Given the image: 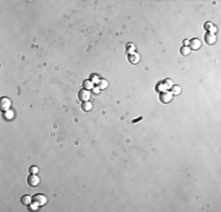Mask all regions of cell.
Segmentation results:
<instances>
[{
	"mask_svg": "<svg viewBox=\"0 0 221 212\" xmlns=\"http://www.w3.org/2000/svg\"><path fill=\"white\" fill-rule=\"evenodd\" d=\"M31 210H32V211H35V210H38V204H36V203L32 204V205H31Z\"/></svg>",
	"mask_w": 221,
	"mask_h": 212,
	"instance_id": "obj_21",
	"label": "cell"
},
{
	"mask_svg": "<svg viewBox=\"0 0 221 212\" xmlns=\"http://www.w3.org/2000/svg\"><path fill=\"white\" fill-rule=\"evenodd\" d=\"M205 41H206L207 44H209V45H212V44H214L215 41H217V37H215V34H213V33L207 32L206 34H205Z\"/></svg>",
	"mask_w": 221,
	"mask_h": 212,
	"instance_id": "obj_5",
	"label": "cell"
},
{
	"mask_svg": "<svg viewBox=\"0 0 221 212\" xmlns=\"http://www.w3.org/2000/svg\"><path fill=\"white\" fill-rule=\"evenodd\" d=\"M27 183H28V185L30 186H38L39 185V183H40V179H39V177L36 176V174H33V173H31L30 176L27 177Z\"/></svg>",
	"mask_w": 221,
	"mask_h": 212,
	"instance_id": "obj_1",
	"label": "cell"
},
{
	"mask_svg": "<svg viewBox=\"0 0 221 212\" xmlns=\"http://www.w3.org/2000/svg\"><path fill=\"white\" fill-rule=\"evenodd\" d=\"M33 203H36L38 205H45L47 203V197L44 195H35L33 196Z\"/></svg>",
	"mask_w": 221,
	"mask_h": 212,
	"instance_id": "obj_3",
	"label": "cell"
},
{
	"mask_svg": "<svg viewBox=\"0 0 221 212\" xmlns=\"http://www.w3.org/2000/svg\"><path fill=\"white\" fill-rule=\"evenodd\" d=\"M141 119H142V117H139L138 119H134V120H133V123H136V121H140Z\"/></svg>",
	"mask_w": 221,
	"mask_h": 212,
	"instance_id": "obj_24",
	"label": "cell"
},
{
	"mask_svg": "<svg viewBox=\"0 0 221 212\" xmlns=\"http://www.w3.org/2000/svg\"><path fill=\"white\" fill-rule=\"evenodd\" d=\"M93 92L95 93V94H96V93H99V92H100V88H99V87H95V88L93 87Z\"/></svg>",
	"mask_w": 221,
	"mask_h": 212,
	"instance_id": "obj_22",
	"label": "cell"
},
{
	"mask_svg": "<svg viewBox=\"0 0 221 212\" xmlns=\"http://www.w3.org/2000/svg\"><path fill=\"white\" fill-rule=\"evenodd\" d=\"M38 171H39V170H38V167H36V166H34V165H33V166H31V167H30V172H31V173L36 174V173H38Z\"/></svg>",
	"mask_w": 221,
	"mask_h": 212,
	"instance_id": "obj_20",
	"label": "cell"
},
{
	"mask_svg": "<svg viewBox=\"0 0 221 212\" xmlns=\"http://www.w3.org/2000/svg\"><path fill=\"white\" fill-rule=\"evenodd\" d=\"M200 47H201V41L199 40V39H193V40H191V43H189V48L192 49H199Z\"/></svg>",
	"mask_w": 221,
	"mask_h": 212,
	"instance_id": "obj_7",
	"label": "cell"
},
{
	"mask_svg": "<svg viewBox=\"0 0 221 212\" xmlns=\"http://www.w3.org/2000/svg\"><path fill=\"white\" fill-rule=\"evenodd\" d=\"M89 98H91V92H89L88 90L82 88V90L79 91V99H80L81 101H88Z\"/></svg>",
	"mask_w": 221,
	"mask_h": 212,
	"instance_id": "obj_4",
	"label": "cell"
},
{
	"mask_svg": "<svg viewBox=\"0 0 221 212\" xmlns=\"http://www.w3.org/2000/svg\"><path fill=\"white\" fill-rule=\"evenodd\" d=\"M4 118L6 120H12L14 118V112L11 111V110H7V111L4 112Z\"/></svg>",
	"mask_w": 221,
	"mask_h": 212,
	"instance_id": "obj_10",
	"label": "cell"
},
{
	"mask_svg": "<svg viewBox=\"0 0 221 212\" xmlns=\"http://www.w3.org/2000/svg\"><path fill=\"white\" fill-rule=\"evenodd\" d=\"M189 45V41L188 40H183V46H188Z\"/></svg>",
	"mask_w": 221,
	"mask_h": 212,
	"instance_id": "obj_23",
	"label": "cell"
},
{
	"mask_svg": "<svg viewBox=\"0 0 221 212\" xmlns=\"http://www.w3.org/2000/svg\"><path fill=\"white\" fill-rule=\"evenodd\" d=\"M128 59H130V61L132 62V64H138V62L140 61V56L134 52L132 54H128Z\"/></svg>",
	"mask_w": 221,
	"mask_h": 212,
	"instance_id": "obj_8",
	"label": "cell"
},
{
	"mask_svg": "<svg viewBox=\"0 0 221 212\" xmlns=\"http://www.w3.org/2000/svg\"><path fill=\"white\" fill-rule=\"evenodd\" d=\"M164 83L166 84V86H167L168 88H172L173 86H174V85H173V82L171 79H166V80H164Z\"/></svg>",
	"mask_w": 221,
	"mask_h": 212,
	"instance_id": "obj_19",
	"label": "cell"
},
{
	"mask_svg": "<svg viewBox=\"0 0 221 212\" xmlns=\"http://www.w3.org/2000/svg\"><path fill=\"white\" fill-rule=\"evenodd\" d=\"M134 49H135V47H134L133 44H127V53L128 54L134 53Z\"/></svg>",
	"mask_w": 221,
	"mask_h": 212,
	"instance_id": "obj_17",
	"label": "cell"
},
{
	"mask_svg": "<svg viewBox=\"0 0 221 212\" xmlns=\"http://www.w3.org/2000/svg\"><path fill=\"white\" fill-rule=\"evenodd\" d=\"M82 87L85 88V90H93V87H94V83L92 82L91 79H86V80H84V83H82Z\"/></svg>",
	"mask_w": 221,
	"mask_h": 212,
	"instance_id": "obj_9",
	"label": "cell"
},
{
	"mask_svg": "<svg viewBox=\"0 0 221 212\" xmlns=\"http://www.w3.org/2000/svg\"><path fill=\"white\" fill-rule=\"evenodd\" d=\"M181 54H182V56H188L189 54V52H191V48H189L188 46H183L182 48H181Z\"/></svg>",
	"mask_w": 221,
	"mask_h": 212,
	"instance_id": "obj_16",
	"label": "cell"
},
{
	"mask_svg": "<svg viewBox=\"0 0 221 212\" xmlns=\"http://www.w3.org/2000/svg\"><path fill=\"white\" fill-rule=\"evenodd\" d=\"M172 99H173V94L171 92H168V91H165V92L160 93V100L164 104H167V103H169V101H172Z\"/></svg>",
	"mask_w": 221,
	"mask_h": 212,
	"instance_id": "obj_2",
	"label": "cell"
},
{
	"mask_svg": "<svg viewBox=\"0 0 221 212\" xmlns=\"http://www.w3.org/2000/svg\"><path fill=\"white\" fill-rule=\"evenodd\" d=\"M82 110L86 112L91 111L92 110V104L89 103V101H82Z\"/></svg>",
	"mask_w": 221,
	"mask_h": 212,
	"instance_id": "obj_14",
	"label": "cell"
},
{
	"mask_svg": "<svg viewBox=\"0 0 221 212\" xmlns=\"http://www.w3.org/2000/svg\"><path fill=\"white\" fill-rule=\"evenodd\" d=\"M107 86H108V82L105 80V79H101L98 83V87L100 88V90H105V88H107Z\"/></svg>",
	"mask_w": 221,
	"mask_h": 212,
	"instance_id": "obj_13",
	"label": "cell"
},
{
	"mask_svg": "<svg viewBox=\"0 0 221 212\" xmlns=\"http://www.w3.org/2000/svg\"><path fill=\"white\" fill-rule=\"evenodd\" d=\"M10 107H11V100H10L8 98H6V97H2V98H1V109H2V111H7V110H10Z\"/></svg>",
	"mask_w": 221,
	"mask_h": 212,
	"instance_id": "obj_6",
	"label": "cell"
},
{
	"mask_svg": "<svg viewBox=\"0 0 221 212\" xmlns=\"http://www.w3.org/2000/svg\"><path fill=\"white\" fill-rule=\"evenodd\" d=\"M32 199L33 198H31L30 196H22L21 197V203L24 205H31V203H32Z\"/></svg>",
	"mask_w": 221,
	"mask_h": 212,
	"instance_id": "obj_11",
	"label": "cell"
},
{
	"mask_svg": "<svg viewBox=\"0 0 221 212\" xmlns=\"http://www.w3.org/2000/svg\"><path fill=\"white\" fill-rule=\"evenodd\" d=\"M173 94V96H178V94H180L181 93V87L180 86H173L172 87V92H171Z\"/></svg>",
	"mask_w": 221,
	"mask_h": 212,
	"instance_id": "obj_15",
	"label": "cell"
},
{
	"mask_svg": "<svg viewBox=\"0 0 221 212\" xmlns=\"http://www.w3.org/2000/svg\"><path fill=\"white\" fill-rule=\"evenodd\" d=\"M91 80H92V82H93V83L98 84V83H99V82H100V80H101V79H100V77H99L98 74H92V75H91Z\"/></svg>",
	"mask_w": 221,
	"mask_h": 212,
	"instance_id": "obj_18",
	"label": "cell"
},
{
	"mask_svg": "<svg viewBox=\"0 0 221 212\" xmlns=\"http://www.w3.org/2000/svg\"><path fill=\"white\" fill-rule=\"evenodd\" d=\"M156 91H160V92H165V91H168V87L166 86V84L162 82V83H159L156 85Z\"/></svg>",
	"mask_w": 221,
	"mask_h": 212,
	"instance_id": "obj_12",
	"label": "cell"
}]
</instances>
